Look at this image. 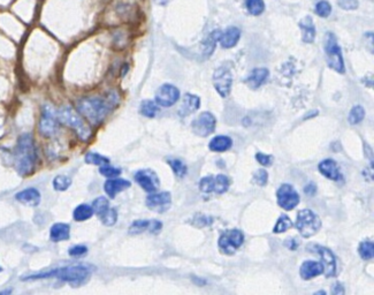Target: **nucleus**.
<instances>
[{"instance_id": "1", "label": "nucleus", "mask_w": 374, "mask_h": 295, "mask_svg": "<svg viewBox=\"0 0 374 295\" xmlns=\"http://www.w3.org/2000/svg\"><path fill=\"white\" fill-rule=\"evenodd\" d=\"M37 162V152L34 139L30 134H23L17 140L14 150V163L16 171L22 176L30 175L35 171Z\"/></svg>"}, {"instance_id": "2", "label": "nucleus", "mask_w": 374, "mask_h": 295, "mask_svg": "<svg viewBox=\"0 0 374 295\" xmlns=\"http://www.w3.org/2000/svg\"><path fill=\"white\" fill-rule=\"evenodd\" d=\"M91 277V269L88 265H73L65 266V268L54 269L46 272L36 273L32 276H27L22 278L23 280H36V279H46V278H58L63 282H66L74 286L86 284Z\"/></svg>"}, {"instance_id": "3", "label": "nucleus", "mask_w": 374, "mask_h": 295, "mask_svg": "<svg viewBox=\"0 0 374 295\" xmlns=\"http://www.w3.org/2000/svg\"><path fill=\"white\" fill-rule=\"evenodd\" d=\"M110 103L98 97H86L76 104L78 113L84 116L91 125H99L109 113Z\"/></svg>"}, {"instance_id": "4", "label": "nucleus", "mask_w": 374, "mask_h": 295, "mask_svg": "<svg viewBox=\"0 0 374 295\" xmlns=\"http://www.w3.org/2000/svg\"><path fill=\"white\" fill-rule=\"evenodd\" d=\"M57 116L60 123L73 128L78 135V137L83 140V141H88L91 137V129L84 123L81 116L76 112L73 111L71 107L65 106L60 111H57Z\"/></svg>"}, {"instance_id": "5", "label": "nucleus", "mask_w": 374, "mask_h": 295, "mask_svg": "<svg viewBox=\"0 0 374 295\" xmlns=\"http://www.w3.org/2000/svg\"><path fill=\"white\" fill-rule=\"evenodd\" d=\"M325 53L328 66L334 69L335 72L340 74H344V62L342 51H341L340 45L336 40V36L331 32H328L325 38Z\"/></svg>"}, {"instance_id": "6", "label": "nucleus", "mask_w": 374, "mask_h": 295, "mask_svg": "<svg viewBox=\"0 0 374 295\" xmlns=\"http://www.w3.org/2000/svg\"><path fill=\"white\" fill-rule=\"evenodd\" d=\"M295 226L303 238H311L321 228V221L311 210L304 209L297 213Z\"/></svg>"}, {"instance_id": "7", "label": "nucleus", "mask_w": 374, "mask_h": 295, "mask_svg": "<svg viewBox=\"0 0 374 295\" xmlns=\"http://www.w3.org/2000/svg\"><path fill=\"white\" fill-rule=\"evenodd\" d=\"M243 241H244V235L240 229H231L221 234L218 245L224 254L233 255L242 246Z\"/></svg>"}, {"instance_id": "8", "label": "nucleus", "mask_w": 374, "mask_h": 295, "mask_svg": "<svg viewBox=\"0 0 374 295\" xmlns=\"http://www.w3.org/2000/svg\"><path fill=\"white\" fill-rule=\"evenodd\" d=\"M59 120L55 111L51 105H45L39 121V132L46 137L53 136L58 132Z\"/></svg>"}, {"instance_id": "9", "label": "nucleus", "mask_w": 374, "mask_h": 295, "mask_svg": "<svg viewBox=\"0 0 374 295\" xmlns=\"http://www.w3.org/2000/svg\"><path fill=\"white\" fill-rule=\"evenodd\" d=\"M216 125L217 121L213 114L210 113V112H203L193 121L191 128H193V132L196 135H198L200 137H206L214 132Z\"/></svg>"}, {"instance_id": "10", "label": "nucleus", "mask_w": 374, "mask_h": 295, "mask_svg": "<svg viewBox=\"0 0 374 295\" xmlns=\"http://www.w3.org/2000/svg\"><path fill=\"white\" fill-rule=\"evenodd\" d=\"M277 199L279 207L283 210H293L295 209L299 203V195L295 188L292 185L284 184L277 191Z\"/></svg>"}, {"instance_id": "11", "label": "nucleus", "mask_w": 374, "mask_h": 295, "mask_svg": "<svg viewBox=\"0 0 374 295\" xmlns=\"http://www.w3.org/2000/svg\"><path fill=\"white\" fill-rule=\"evenodd\" d=\"M180 90L173 84H163L156 92V103L158 106L171 107L179 101Z\"/></svg>"}, {"instance_id": "12", "label": "nucleus", "mask_w": 374, "mask_h": 295, "mask_svg": "<svg viewBox=\"0 0 374 295\" xmlns=\"http://www.w3.org/2000/svg\"><path fill=\"white\" fill-rule=\"evenodd\" d=\"M232 83H233L232 74L227 67L222 66L214 72L213 84L216 90L220 93V96L227 97L229 95L232 89Z\"/></svg>"}, {"instance_id": "13", "label": "nucleus", "mask_w": 374, "mask_h": 295, "mask_svg": "<svg viewBox=\"0 0 374 295\" xmlns=\"http://www.w3.org/2000/svg\"><path fill=\"white\" fill-rule=\"evenodd\" d=\"M172 205V196L168 191L163 193H151L147 199V207L154 212L163 213L166 212Z\"/></svg>"}, {"instance_id": "14", "label": "nucleus", "mask_w": 374, "mask_h": 295, "mask_svg": "<svg viewBox=\"0 0 374 295\" xmlns=\"http://www.w3.org/2000/svg\"><path fill=\"white\" fill-rule=\"evenodd\" d=\"M135 181L142 187V188L147 191V193H156L159 188V179L157 176V173L152 170H141L136 172L135 174Z\"/></svg>"}, {"instance_id": "15", "label": "nucleus", "mask_w": 374, "mask_h": 295, "mask_svg": "<svg viewBox=\"0 0 374 295\" xmlns=\"http://www.w3.org/2000/svg\"><path fill=\"white\" fill-rule=\"evenodd\" d=\"M317 252L321 257V264L324 266V273L327 278L335 277L336 274V260L333 252L328 248L322 246H316Z\"/></svg>"}, {"instance_id": "16", "label": "nucleus", "mask_w": 374, "mask_h": 295, "mask_svg": "<svg viewBox=\"0 0 374 295\" xmlns=\"http://www.w3.org/2000/svg\"><path fill=\"white\" fill-rule=\"evenodd\" d=\"M318 170H319L322 175L329 180L339 181L342 179V174H341L339 170L338 164L333 159H325V161H322L319 164V166H318Z\"/></svg>"}, {"instance_id": "17", "label": "nucleus", "mask_w": 374, "mask_h": 295, "mask_svg": "<svg viewBox=\"0 0 374 295\" xmlns=\"http://www.w3.org/2000/svg\"><path fill=\"white\" fill-rule=\"evenodd\" d=\"M324 273V266L320 262L316 261H306L302 264L301 269H299V274L304 280H310L312 278L317 277Z\"/></svg>"}, {"instance_id": "18", "label": "nucleus", "mask_w": 374, "mask_h": 295, "mask_svg": "<svg viewBox=\"0 0 374 295\" xmlns=\"http://www.w3.org/2000/svg\"><path fill=\"white\" fill-rule=\"evenodd\" d=\"M129 187H130L129 181L124 179H118V178H112V179L105 182L104 189L106 191V194L109 195L111 199H114L119 193L129 188Z\"/></svg>"}, {"instance_id": "19", "label": "nucleus", "mask_w": 374, "mask_h": 295, "mask_svg": "<svg viewBox=\"0 0 374 295\" xmlns=\"http://www.w3.org/2000/svg\"><path fill=\"white\" fill-rule=\"evenodd\" d=\"M241 37V30L236 27H229L220 36V45L223 49H232L235 46Z\"/></svg>"}, {"instance_id": "20", "label": "nucleus", "mask_w": 374, "mask_h": 295, "mask_svg": "<svg viewBox=\"0 0 374 295\" xmlns=\"http://www.w3.org/2000/svg\"><path fill=\"white\" fill-rule=\"evenodd\" d=\"M15 199L18 202L29 205V207H37L40 203V193L35 188H27L17 193Z\"/></svg>"}, {"instance_id": "21", "label": "nucleus", "mask_w": 374, "mask_h": 295, "mask_svg": "<svg viewBox=\"0 0 374 295\" xmlns=\"http://www.w3.org/2000/svg\"><path fill=\"white\" fill-rule=\"evenodd\" d=\"M299 28L303 32L302 40L304 43H313L316 40V27L311 16H305L299 21Z\"/></svg>"}, {"instance_id": "22", "label": "nucleus", "mask_w": 374, "mask_h": 295, "mask_svg": "<svg viewBox=\"0 0 374 295\" xmlns=\"http://www.w3.org/2000/svg\"><path fill=\"white\" fill-rule=\"evenodd\" d=\"M268 75L269 72L267 68H256L245 78V82L251 89H258L261 84L266 82V80L268 78Z\"/></svg>"}, {"instance_id": "23", "label": "nucleus", "mask_w": 374, "mask_h": 295, "mask_svg": "<svg viewBox=\"0 0 374 295\" xmlns=\"http://www.w3.org/2000/svg\"><path fill=\"white\" fill-rule=\"evenodd\" d=\"M200 107V100L199 97L191 95V93H185L183 97V103L180 107L179 114L181 116H186L191 113H194L195 111H197Z\"/></svg>"}, {"instance_id": "24", "label": "nucleus", "mask_w": 374, "mask_h": 295, "mask_svg": "<svg viewBox=\"0 0 374 295\" xmlns=\"http://www.w3.org/2000/svg\"><path fill=\"white\" fill-rule=\"evenodd\" d=\"M71 237V227L65 223H57L51 227L50 238L53 242L66 241Z\"/></svg>"}, {"instance_id": "25", "label": "nucleus", "mask_w": 374, "mask_h": 295, "mask_svg": "<svg viewBox=\"0 0 374 295\" xmlns=\"http://www.w3.org/2000/svg\"><path fill=\"white\" fill-rule=\"evenodd\" d=\"M232 146L233 141L231 137L224 136V135H219V136H216L211 140V142L209 144V148L214 152H223L231 149Z\"/></svg>"}, {"instance_id": "26", "label": "nucleus", "mask_w": 374, "mask_h": 295, "mask_svg": "<svg viewBox=\"0 0 374 295\" xmlns=\"http://www.w3.org/2000/svg\"><path fill=\"white\" fill-rule=\"evenodd\" d=\"M221 34H222V31L217 29V30L212 31L211 34L207 36V38L204 41V43H203L204 54L206 55V57H209V55H211L213 53L214 49H216L217 43L219 42V40H220Z\"/></svg>"}, {"instance_id": "27", "label": "nucleus", "mask_w": 374, "mask_h": 295, "mask_svg": "<svg viewBox=\"0 0 374 295\" xmlns=\"http://www.w3.org/2000/svg\"><path fill=\"white\" fill-rule=\"evenodd\" d=\"M93 213L95 212H93L92 205L81 204V205H78V207L75 208L73 217L76 222H84V221H88V219H90L93 216Z\"/></svg>"}, {"instance_id": "28", "label": "nucleus", "mask_w": 374, "mask_h": 295, "mask_svg": "<svg viewBox=\"0 0 374 295\" xmlns=\"http://www.w3.org/2000/svg\"><path fill=\"white\" fill-rule=\"evenodd\" d=\"M139 112H141L142 115L147 116V118H154L158 114L159 107L156 102L143 101L141 107H139Z\"/></svg>"}, {"instance_id": "29", "label": "nucleus", "mask_w": 374, "mask_h": 295, "mask_svg": "<svg viewBox=\"0 0 374 295\" xmlns=\"http://www.w3.org/2000/svg\"><path fill=\"white\" fill-rule=\"evenodd\" d=\"M245 6L247 12H249L251 15L258 16L261 15L265 11V3L264 0H246Z\"/></svg>"}, {"instance_id": "30", "label": "nucleus", "mask_w": 374, "mask_h": 295, "mask_svg": "<svg viewBox=\"0 0 374 295\" xmlns=\"http://www.w3.org/2000/svg\"><path fill=\"white\" fill-rule=\"evenodd\" d=\"M229 188V179L223 174H219L214 178V186L213 191L216 194H223L226 193Z\"/></svg>"}, {"instance_id": "31", "label": "nucleus", "mask_w": 374, "mask_h": 295, "mask_svg": "<svg viewBox=\"0 0 374 295\" xmlns=\"http://www.w3.org/2000/svg\"><path fill=\"white\" fill-rule=\"evenodd\" d=\"M364 118H365V110H364L363 106L357 105V106H354L351 111H350L348 120L351 125H357V124H361L364 120Z\"/></svg>"}, {"instance_id": "32", "label": "nucleus", "mask_w": 374, "mask_h": 295, "mask_svg": "<svg viewBox=\"0 0 374 295\" xmlns=\"http://www.w3.org/2000/svg\"><path fill=\"white\" fill-rule=\"evenodd\" d=\"M358 252L363 260H372L374 257V245L372 241H363L358 248Z\"/></svg>"}, {"instance_id": "33", "label": "nucleus", "mask_w": 374, "mask_h": 295, "mask_svg": "<svg viewBox=\"0 0 374 295\" xmlns=\"http://www.w3.org/2000/svg\"><path fill=\"white\" fill-rule=\"evenodd\" d=\"M292 227H293L292 219L289 218L287 214H282V216L278 219L277 224H275V226L273 228V232L277 233V234L283 233V232H287L288 229H290Z\"/></svg>"}, {"instance_id": "34", "label": "nucleus", "mask_w": 374, "mask_h": 295, "mask_svg": "<svg viewBox=\"0 0 374 295\" xmlns=\"http://www.w3.org/2000/svg\"><path fill=\"white\" fill-rule=\"evenodd\" d=\"M99 219L106 226H113L116 221H118V212H116L115 209H112L110 207L104 213L100 214Z\"/></svg>"}, {"instance_id": "35", "label": "nucleus", "mask_w": 374, "mask_h": 295, "mask_svg": "<svg viewBox=\"0 0 374 295\" xmlns=\"http://www.w3.org/2000/svg\"><path fill=\"white\" fill-rule=\"evenodd\" d=\"M109 208H110L109 200H107L106 198H104V196H100V198L96 199L92 203L93 212H95L98 217H99L100 214L104 213Z\"/></svg>"}, {"instance_id": "36", "label": "nucleus", "mask_w": 374, "mask_h": 295, "mask_svg": "<svg viewBox=\"0 0 374 295\" xmlns=\"http://www.w3.org/2000/svg\"><path fill=\"white\" fill-rule=\"evenodd\" d=\"M72 185V179L67 175H57L53 180V187L55 190L65 191Z\"/></svg>"}, {"instance_id": "37", "label": "nucleus", "mask_w": 374, "mask_h": 295, "mask_svg": "<svg viewBox=\"0 0 374 295\" xmlns=\"http://www.w3.org/2000/svg\"><path fill=\"white\" fill-rule=\"evenodd\" d=\"M86 162L88 164H93V165H97V166H102V165H106V164H110V159L107 157L101 156V154H99V153L89 152L86 154Z\"/></svg>"}, {"instance_id": "38", "label": "nucleus", "mask_w": 374, "mask_h": 295, "mask_svg": "<svg viewBox=\"0 0 374 295\" xmlns=\"http://www.w3.org/2000/svg\"><path fill=\"white\" fill-rule=\"evenodd\" d=\"M168 164H170L173 172L175 173L176 176L182 178L186 174V166L184 163H182L180 159H170L168 161Z\"/></svg>"}, {"instance_id": "39", "label": "nucleus", "mask_w": 374, "mask_h": 295, "mask_svg": "<svg viewBox=\"0 0 374 295\" xmlns=\"http://www.w3.org/2000/svg\"><path fill=\"white\" fill-rule=\"evenodd\" d=\"M151 221H135L129 227L130 234H139L150 229Z\"/></svg>"}, {"instance_id": "40", "label": "nucleus", "mask_w": 374, "mask_h": 295, "mask_svg": "<svg viewBox=\"0 0 374 295\" xmlns=\"http://www.w3.org/2000/svg\"><path fill=\"white\" fill-rule=\"evenodd\" d=\"M316 13L320 17H327L330 15L331 13V5L326 2V0H321V2H318L316 5Z\"/></svg>"}, {"instance_id": "41", "label": "nucleus", "mask_w": 374, "mask_h": 295, "mask_svg": "<svg viewBox=\"0 0 374 295\" xmlns=\"http://www.w3.org/2000/svg\"><path fill=\"white\" fill-rule=\"evenodd\" d=\"M99 172H100L101 175H104L106 178H110V179H112V178H118L121 174L120 168L111 166L110 164H106V165L100 166Z\"/></svg>"}, {"instance_id": "42", "label": "nucleus", "mask_w": 374, "mask_h": 295, "mask_svg": "<svg viewBox=\"0 0 374 295\" xmlns=\"http://www.w3.org/2000/svg\"><path fill=\"white\" fill-rule=\"evenodd\" d=\"M213 186H214V178L209 175L203 178L202 180L199 181V189L205 194H210L213 191Z\"/></svg>"}, {"instance_id": "43", "label": "nucleus", "mask_w": 374, "mask_h": 295, "mask_svg": "<svg viewBox=\"0 0 374 295\" xmlns=\"http://www.w3.org/2000/svg\"><path fill=\"white\" fill-rule=\"evenodd\" d=\"M268 180V174L264 168H260V170L257 171L254 174V182L258 186H265L267 184Z\"/></svg>"}, {"instance_id": "44", "label": "nucleus", "mask_w": 374, "mask_h": 295, "mask_svg": "<svg viewBox=\"0 0 374 295\" xmlns=\"http://www.w3.org/2000/svg\"><path fill=\"white\" fill-rule=\"evenodd\" d=\"M338 4L344 11H354L358 8L359 2L358 0H338Z\"/></svg>"}, {"instance_id": "45", "label": "nucleus", "mask_w": 374, "mask_h": 295, "mask_svg": "<svg viewBox=\"0 0 374 295\" xmlns=\"http://www.w3.org/2000/svg\"><path fill=\"white\" fill-rule=\"evenodd\" d=\"M256 159L258 161V163L260 165L263 166H269L271 164L273 163V157L269 156V154H264V153H257L256 154Z\"/></svg>"}, {"instance_id": "46", "label": "nucleus", "mask_w": 374, "mask_h": 295, "mask_svg": "<svg viewBox=\"0 0 374 295\" xmlns=\"http://www.w3.org/2000/svg\"><path fill=\"white\" fill-rule=\"evenodd\" d=\"M88 248L86 246H74L73 248H71L68 251V254L71 256H83L84 254H87Z\"/></svg>"}, {"instance_id": "47", "label": "nucleus", "mask_w": 374, "mask_h": 295, "mask_svg": "<svg viewBox=\"0 0 374 295\" xmlns=\"http://www.w3.org/2000/svg\"><path fill=\"white\" fill-rule=\"evenodd\" d=\"M161 227H162V224L159 221H151L149 231L151 233H159V232H160Z\"/></svg>"}, {"instance_id": "48", "label": "nucleus", "mask_w": 374, "mask_h": 295, "mask_svg": "<svg viewBox=\"0 0 374 295\" xmlns=\"http://www.w3.org/2000/svg\"><path fill=\"white\" fill-rule=\"evenodd\" d=\"M304 193H305L307 196L316 195V193H317V186L315 184H313V182H311V184L306 185L305 188H304Z\"/></svg>"}, {"instance_id": "49", "label": "nucleus", "mask_w": 374, "mask_h": 295, "mask_svg": "<svg viewBox=\"0 0 374 295\" xmlns=\"http://www.w3.org/2000/svg\"><path fill=\"white\" fill-rule=\"evenodd\" d=\"M196 222H200L197 224V226L203 227V226H206V225H209V224H211V218L205 217V216H198L197 218H196Z\"/></svg>"}, {"instance_id": "50", "label": "nucleus", "mask_w": 374, "mask_h": 295, "mask_svg": "<svg viewBox=\"0 0 374 295\" xmlns=\"http://www.w3.org/2000/svg\"><path fill=\"white\" fill-rule=\"evenodd\" d=\"M286 246L288 247V249L290 250H296L298 247V242L295 240V239H288L286 242Z\"/></svg>"}, {"instance_id": "51", "label": "nucleus", "mask_w": 374, "mask_h": 295, "mask_svg": "<svg viewBox=\"0 0 374 295\" xmlns=\"http://www.w3.org/2000/svg\"><path fill=\"white\" fill-rule=\"evenodd\" d=\"M343 293H344V289H343L342 285H341L340 283L334 284V286H333V294H343Z\"/></svg>"}, {"instance_id": "52", "label": "nucleus", "mask_w": 374, "mask_h": 295, "mask_svg": "<svg viewBox=\"0 0 374 295\" xmlns=\"http://www.w3.org/2000/svg\"><path fill=\"white\" fill-rule=\"evenodd\" d=\"M158 5H161V6H163V5H166L168 0H154Z\"/></svg>"}, {"instance_id": "53", "label": "nucleus", "mask_w": 374, "mask_h": 295, "mask_svg": "<svg viewBox=\"0 0 374 295\" xmlns=\"http://www.w3.org/2000/svg\"><path fill=\"white\" fill-rule=\"evenodd\" d=\"M2 270H3V269H2V266H0V272H2Z\"/></svg>"}]
</instances>
